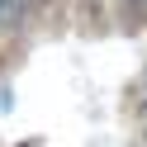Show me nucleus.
Masks as SVG:
<instances>
[{"label":"nucleus","instance_id":"nucleus-1","mask_svg":"<svg viewBox=\"0 0 147 147\" xmlns=\"http://www.w3.org/2000/svg\"><path fill=\"white\" fill-rule=\"evenodd\" d=\"M14 14H19V0H0V24H10Z\"/></svg>","mask_w":147,"mask_h":147}]
</instances>
